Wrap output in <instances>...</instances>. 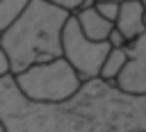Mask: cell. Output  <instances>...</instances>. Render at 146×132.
<instances>
[{
  "instance_id": "277c9868",
  "label": "cell",
  "mask_w": 146,
  "mask_h": 132,
  "mask_svg": "<svg viewBox=\"0 0 146 132\" xmlns=\"http://www.w3.org/2000/svg\"><path fill=\"white\" fill-rule=\"evenodd\" d=\"M125 52L128 61L114 80V86L130 96H146V32L128 41Z\"/></svg>"
},
{
  "instance_id": "7a4b0ae2",
  "label": "cell",
  "mask_w": 146,
  "mask_h": 132,
  "mask_svg": "<svg viewBox=\"0 0 146 132\" xmlns=\"http://www.w3.org/2000/svg\"><path fill=\"white\" fill-rule=\"evenodd\" d=\"M14 80L21 93L30 102H41V105L66 102L82 86V77L62 55L55 59L27 66L25 71L16 73Z\"/></svg>"
},
{
  "instance_id": "2e32d148",
  "label": "cell",
  "mask_w": 146,
  "mask_h": 132,
  "mask_svg": "<svg viewBox=\"0 0 146 132\" xmlns=\"http://www.w3.org/2000/svg\"><path fill=\"white\" fill-rule=\"evenodd\" d=\"M94 2H98V0H94ZM116 2H121V0H116Z\"/></svg>"
},
{
  "instance_id": "52a82bcc",
  "label": "cell",
  "mask_w": 146,
  "mask_h": 132,
  "mask_svg": "<svg viewBox=\"0 0 146 132\" xmlns=\"http://www.w3.org/2000/svg\"><path fill=\"white\" fill-rule=\"evenodd\" d=\"M125 61H128L125 46H123V48H110V52L105 55V59H103V64H100L98 77H100L103 82H112V84H114V80H116L119 73L123 71Z\"/></svg>"
},
{
  "instance_id": "7c38bea8",
  "label": "cell",
  "mask_w": 146,
  "mask_h": 132,
  "mask_svg": "<svg viewBox=\"0 0 146 132\" xmlns=\"http://www.w3.org/2000/svg\"><path fill=\"white\" fill-rule=\"evenodd\" d=\"M11 73V68H9V59H7V52L2 50V46H0V77H5V75H9Z\"/></svg>"
},
{
  "instance_id": "5bb4252c",
  "label": "cell",
  "mask_w": 146,
  "mask_h": 132,
  "mask_svg": "<svg viewBox=\"0 0 146 132\" xmlns=\"http://www.w3.org/2000/svg\"><path fill=\"white\" fill-rule=\"evenodd\" d=\"M139 2H141V7H144V9H146V0H139Z\"/></svg>"
},
{
  "instance_id": "8992f818",
  "label": "cell",
  "mask_w": 146,
  "mask_h": 132,
  "mask_svg": "<svg viewBox=\"0 0 146 132\" xmlns=\"http://www.w3.org/2000/svg\"><path fill=\"white\" fill-rule=\"evenodd\" d=\"M73 16H75V20H78L82 34L89 36L91 41H107L110 32H112V27H114V23L107 20V18H103V16L96 11L94 5H91V7H82V9H78Z\"/></svg>"
},
{
  "instance_id": "4fadbf2b",
  "label": "cell",
  "mask_w": 146,
  "mask_h": 132,
  "mask_svg": "<svg viewBox=\"0 0 146 132\" xmlns=\"http://www.w3.org/2000/svg\"><path fill=\"white\" fill-rule=\"evenodd\" d=\"M0 132H7V130H5V125H2V121H0Z\"/></svg>"
},
{
  "instance_id": "5b68a950",
  "label": "cell",
  "mask_w": 146,
  "mask_h": 132,
  "mask_svg": "<svg viewBox=\"0 0 146 132\" xmlns=\"http://www.w3.org/2000/svg\"><path fill=\"white\" fill-rule=\"evenodd\" d=\"M114 27L125 36V41H132L141 32H146L141 2L139 0H121L119 2V14H116V20H114Z\"/></svg>"
},
{
  "instance_id": "9a60e30c",
  "label": "cell",
  "mask_w": 146,
  "mask_h": 132,
  "mask_svg": "<svg viewBox=\"0 0 146 132\" xmlns=\"http://www.w3.org/2000/svg\"><path fill=\"white\" fill-rule=\"evenodd\" d=\"M144 27H146V9H144Z\"/></svg>"
},
{
  "instance_id": "ba28073f",
  "label": "cell",
  "mask_w": 146,
  "mask_h": 132,
  "mask_svg": "<svg viewBox=\"0 0 146 132\" xmlns=\"http://www.w3.org/2000/svg\"><path fill=\"white\" fill-rule=\"evenodd\" d=\"M30 0H0V34L21 16Z\"/></svg>"
},
{
  "instance_id": "8fae6325",
  "label": "cell",
  "mask_w": 146,
  "mask_h": 132,
  "mask_svg": "<svg viewBox=\"0 0 146 132\" xmlns=\"http://www.w3.org/2000/svg\"><path fill=\"white\" fill-rule=\"evenodd\" d=\"M107 43H110L112 48H123L128 41H125V36H123L116 27H112V32H110V36H107Z\"/></svg>"
},
{
  "instance_id": "30bf717a",
  "label": "cell",
  "mask_w": 146,
  "mask_h": 132,
  "mask_svg": "<svg viewBox=\"0 0 146 132\" xmlns=\"http://www.w3.org/2000/svg\"><path fill=\"white\" fill-rule=\"evenodd\" d=\"M46 2H50V5H55V7H62V9L71 11V14H75V11L84 5V0H46Z\"/></svg>"
},
{
  "instance_id": "9c48e42d",
  "label": "cell",
  "mask_w": 146,
  "mask_h": 132,
  "mask_svg": "<svg viewBox=\"0 0 146 132\" xmlns=\"http://www.w3.org/2000/svg\"><path fill=\"white\" fill-rule=\"evenodd\" d=\"M94 7L103 18H107L112 23L116 20V14H119V2L116 0H98V2H94Z\"/></svg>"
},
{
  "instance_id": "3957f363",
  "label": "cell",
  "mask_w": 146,
  "mask_h": 132,
  "mask_svg": "<svg viewBox=\"0 0 146 132\" xmlns=\"http://www.w3.org/2000/svg\"><path fill=\"white\" fill-rule=\"evenodd\" d=\"M110 48L112 46L107 41H91L89 36H84L73 14L64 23V30H62V57L75 68V73L82 77V82L98 77L100 64H103L105 55L110 52Z\"/></svg>"
},
{
  "instance_id": "6da1fadb",
  "label": "cell",
  "mask_w": 146,
  "mask_h": 132,
  "mask_svg": "<svg viewBox=\"0 0 146 132\" xmlns=\"http://www.w3.org/2000/svg\"><path fill=\"white\" fill-rule=\"evenodd\" d=\"M71 11L46 0H30L21 16L0 34V46L7 52L11 73L27 66L55 59L62 55V30Z\"/></svg>"
}]
</instances>
